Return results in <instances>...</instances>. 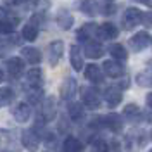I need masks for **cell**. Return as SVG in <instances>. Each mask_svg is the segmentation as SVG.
Wrapping results in <instances>:
<instances>
[{
	"label": "cell",
	"mask_w": 152,
	"mask_h": 152,
	"mask_svg": "<svg viewBox=\"0 0 152 152\" xmlns=\"http://www.w3.org/2000/svg\"><path fill=\"white\" fill-rule=\"evenodd\" d=\"M143 143H145V133L143 132H130L124 138V147H126V152H135L137 149H140Z\"/></svg>",
	"instance_id": "obj_1"
},
{
	"label": "cell",
	"mask_w": 152,
	"mask_h": 152,
	"mask_svg": "<svg viewBox=\"0 0 152 152\" xmlns=\"http://www.w3.org/2000/svg\"><path fill=\"white\" fill-rule=\"evenodd\" d=\"M81 105L86 109H99L100 107V95L94 88H83L81 90Z\"/></svg>",
	"instance_id": "obj_2"
},
{
	"label": "cell",
	"mask_w": 152,
	"mask_h": 152,
	"mask_svg": "<svg viewBox=\"0 0 152 152\" xmlns=\"http://www.w3.org/2000/svg\"><path fill=\"white\" fill-rule=\"evenodd\" d=\"M142 21V10H138L137 7H128L123 14V26L126 29H133L137 24H140Z\"/></svg>",
	"instance_id": "obj_3"
},
{
	"label": "cell",
	"mask_w": 152,
	"mask_h": 152,
	"mask_svg": "<svg viewBox=\"0 0 152 152\" xmlns=\"http://www.w3.org/2000/svg\"><path fill=\"white\" fill-rule=\"evenodd\" d=\"M21 143H23V147L29 152H35L38 151V147H40V137L37 135L35 130H24L23 135H21Z\"/></svg>",
	"instance_id": "obj_4"
},
{
	"label": "cell",
	"mask_w": 152,
	"mask_h": 152,
	"mask_svg": "<svg viewBox=\"0 0 152 152\" xmlns=\"http://www.w3.org/2000/svg\"><path fill=\"white\" fill-rule=\"evenodd\" d=\"M62 52H64V42H61V40L52 42L47 48L48 64H50V66H56L57 62L61 61V57H62Z\"/></svg>",
	"instance_id": "obj_5"
},
{
	"label": "cell",
	"mask_w": 152,
	"mask_h": 152,
	"mask_svg": "<svg viewBox=\"0 0 152 152\" xmlns=\"http://www.w3.org/2000/svg\"><path fill=\"white\" fill-rule=\"evenodd\" d=\"M78 90V83H76L75 78H66L61 85V99H64L66 102H73Z\"/></svg>",
	"instance_id": "obj_6"
},
{
	"label": "cell",
	"mask_w": 152,
	"mask_h": 152,
	"mask_svg": "<svg viewBox=\"0 0 152 152\" xmlns=\"http://www.w3.org/2000/svg\"><path fill=\"white\" fill-rule=\"evenodd\" d=\"M42 114L45 118V123L47 121H54V118L57 116V99L54 95H48L47 99L43 100V104H42Z\"/></svg>",
	"instance_id": "obj_7"
},
{
	"label": "cell",
	"mask_w": 152,
	"mask_h": 152,
	"mask_svg": "<svg viewBox=\"0 0 152 152\" xmlns=\"http://www.w3.org/2000/svg\"><path fill=\"white\" fill-rule=\"evenodd\" d=\"M149 43H151V37H149L147 31H138V33H135V35L130 38V47H132V50H135V52L143 50Z\"/></svg>",
	"instance_id": "obj_8"
},
{
	"label": "cell",
	"mask_w": 152,
	"mask_h": 152,
	"mask_svg": "<svg viewBox=\"0 0 152 152\" xmlns=\"http://www.w3.org/2000/svg\"><path fill=\"white\" fill-rule=\"evenodd\" d=\"M118 35H119V29L113 23H104V24L97 26V37L102 38V40H113Z\"/></svg>",
	"instance_id": "obj_9"
},
{
	"label": "cell",
	"mask_w": 152,
	"mask_h": 152,
	"mask_svg": "<svg viewBox=\"0 0 152 152\" xmlns=\"http://www.w3.org/2000/svg\"><path fill=\"white\" fill-rule=\"evenodd\" d=\"M12 116L16 118L18 123H26L31 116V107L26 102H19L16 107H12Z\"/></svg>",
	"instance_id": "obj_10"
},
{
	"label": "cell",
	"mask_w": 152,
	"mask_h": 152,
	"mask_svg": "<svg viewBox=\"0 0 152 152\" xmlns=\"http://www.w3.org/2000/svg\"><path fill=\"white\" fill-rule=\"evenodd\" d=\"M102 67H104V73L109 78H121V76L124 75V67L119 64V62H116V61H105L104 64H102Z\"/></svg>",
	"instance_id": "obj_11"
},
{
	"label": "cell",
	"mask_w": 152,
	"mask_h": 152,
	"mask_svg": "<svg viewBox=\"0 0 152 152\" xmlns=\"http://www.w3.org/2000/svg\"><path fill=\"white\" fill-rule=\"evenodd\" d=\"M104 126L105 128H109L113 133H119L123 130V119H121V116L116 113H111L107 114L104 118Z\"/></svg>",
	"instance_id": "obj_12"
},
{
	"label": "cell",
	"mask_w": 152,
	"mask_h": 152,
	"mask_svg": "<svg viewBox=\"0 0 152 152\" xmlns=\"http://www.w3.org/2000/svg\"><path fill=\"white\" fill-rule=\"evenodd\" d=\"M78 7H80V10L83 14L90 16V18H95V16L100 14V7H99V2L97 0H80Z\"/></svg>",
	"instance_id": "obj_13"
},
{
	"label": "cell",
	"mask_w": 152,
	"mask_h": 152,
	"mask_svg": "<svg viewBox=\"0 0 152 152\" xmlns=\"http://www.w3.org/2000/svg\"><path fill=\"white\" fill-rule=\"evenodd\" d=\"M83 52H85V56L90 57V59H99V57H102V54H104L102 45H100L99 42H95V40H88V42H85V45H83Z\"/></svg>",
	"instance_id": "obj_14"
},
{
	"label": "cell",
	"mask_w": 152,
	"mask_h": 152,
	"mask_svg": "<svg viewBox=\"0 0 152 152\" xmlns=\"http://www.w3.org/2000/svg\"><path fill=\"white\" fill-rule=\"evenodd\" d=\"M38 31H40V24H38V19L33 18L28 24H24L23 28V38L28 40V42H33L38 38Z\"/></svg>",
	"instance_id": "obj_15"
},
{
	"label": "cell",
	"mask_w": 152,
	"mask_h": 152,
	"mask_svg": "<svg viewBox=\"0 0 152 152\" xmlns=\"http://www.w3.org/2000/svg\"><path fill=\"white\" fill-rule=\"evenodd\" d=\"M7 71L12 78H19L24 73V61L19 57H10L7 61Z\"/></svg>",
	"instance_id": "obj_16"
},
{
	"label": "cell",
	"mask_w": 152,
	"mask_h": 152,
	"mask_svg": "<svg viewBox=\"0 0 152 152\" xmlns=\"http://www.w3.org/2000/svg\"><path fill=\"white\" fill-rule=\"evenodd\" d=\"M104 99L105 102L114 107V105H118L121 100H123V94H121V88L119 86H109L107 90L104 92Z\"/></svg>",
	"instance_id": "obj_17"
},
{
	"label": "cell",
	"mask_w": 152,
	"mask_h": 152,
	"mask_svg": "<svg viewBox=\"0 0 152 152\" xmlns=\"http://www.w3.org/2000/svg\"><path fill=\"white\" fill-rule=\"evenodd\" d=\"M69 61H71V66L75 71H81L83 69V52L78 45H73L71 47V52H69Z\"/></svg>",
	"instance_id": "obj_18"
},
{
	"label": "cell",
	"mask_w": 152,
	"mask_h": 152,
	"mask_svg": "<svg viewBox=\"0 0 152 152\" xmlns=\"http://www.w3.org/2000/svg\"><path fill=\"white\" fill-rule=\"evenodd\" d=\"M85 78L92 83H102L104 81V73L100 71V67L97 64H88L85 69Z\"/></svg>",
	"instance_id": "obj_19"
},
{
	"label": "cell",
	"mask_w": 152,
	"mask_h": 152,
	"mask_svg": "<svg viewBox=\"0 0 152 152\" xmlns=\"http://www.w3.org/2000/svg\"><path fill=\"white\" fill-rule=\"evenodd\" d=\"M21 56L23 59L29 62V64H40V61H42V54H40V50L35 47H24L21 50Z\"/></svg>",
	"instance_id": "obj_20"
},
{
	"label": "cell",
	"mask_w": 152,
	"mask_h": 152,
	"mask_svg": "<svg viewBox=\"0 0 152 152\" xmlns=\"http://www.w3.org/2000/svg\"><path fill=\"white\" fill-rule=\"evenodd\" d=\"M73 23H75V19H73V14L69 12L67 9H62L57 12V24L61 26L62 29H69L73 26Z\"/></svg>",
	"instance_id": "obj_21"
},
{
	"label": "cell",
	"mask_w": 152,
	"mask_h": 152,
	"mask_svg": "<svg viewBox=\"0 0 152 152\" xmlns=\"http://www.w3.org/2000/svg\"><path fill=\"white\" fill-rule=\"evenodd\" d=\"M67 114H69V118L73 119V121H81L83 119V116H85V107L80 104V102H69L67 104Z\"/></svg>",
	"instance_id": "obj_22"
},
{
	"label": "cell",
	"mask_w": 152,
	"mask_h": 152,
	"mask_svg": "<svg viewBox=\"0 0 152 152\" xmlns=\"http://www.w3.org/2000/svg\"><path fill=\"white\" fill-rule=\"evenodd\" d=\"M26 80H28V86H33V88H42V80H43L42 69H40V67H33L31 71H28Z\"/></svg>",
	"instance_id": "obj_23"
},
{
	"label": "cell",
	"mask_w": 152,
	"mask_h": 152,
	"mask_svg": "<svg viewBox=\"0 0 152 152\" xmlns=\"http://www.w3.org/2000/svg\"><path fill=\"white\" fill-rule=\"evenodd\" d=\"M124 118L128 119V121H132V123H137L140 118H142V111H140V107L137 104H128L126 107H124Z\"/></svg>",
	"instance_id": "obj_24"
},
{
	"label": "cell",
	"mask_w": 152,
	"mask_h": 152,
	"mask_svg": "<svg viewBox=\"0 0 152 152\" xmlns=\"http://www.w3.org/2000/svg\"><path fill=\"white\" fill-rule=\"evenodd\" d=\"M109 52H111V56H113V61H126L128 59V52H126V48L121 45V43H114L109 47Z\"/></svg>",
	"instance_id": "obj_25"
},
{
	"label": "cell",
	"mask_w": 152,
	"mask_h": 152,
	"mask_svg": "<svg viewBox=\"0 0 152 152\" xmlns=\"http://www.w3.org/2000/svg\"><path fill=\"white\" fill-rule=\"evenodd\" d=\"M83 151V143L75 137H67L64 140V152H81Z\"/></svg>",
	"instance_id": "obj_26"
},
{
	"label": "cell",
	"mask_w": 152,
	"mask_h": 152,
	"mask_svg": "<svg viewBox=\"0 0 152 152\" xmlns=\"http://www.w3.org/2000/svg\"><path fill=\"white\" fill-rule=\"evenodd\" d=\"M137 81L140 86H152V71L151 69H145L142 73L137 75Z\"/></svg>",
	"instance_id": "obj_27"
},
{
	"label": "cell",
	"mask_w": 152,
	"mask_h": 152,
	"mask_svg": "<svg viewBox=\"0 0 152 152\" xmlns=\"http://www.w3.org/2000/svg\"><path fill=\"white\" fill-rule=\"evenodd\" d=\"M14 100V92L10 88H0V105H7Z\"/></svg>",
	"instance_id": "obj_28"
},
{
	"label": "cell",
	"mask_w": 152,
	"mask_h": 152,
	"mask_svg": "<svg viewBox=\"0 0 152 152\" xmlns=\"http://www.w3.org/2000/svg\"><path fill=\"white\" fill-rule=\"evenodd\" d=\"M92 149H94V152H109V145L104 138H95L92 142Z\"/></svg>",
	"instance_id": "obj_29"
},
{
	"label": "cell",
	"mask_w": 152,
	"mask_h": 152,
	"mask_svg": "<svg viewBox=\"0 0 152 152\" xmlns=\"http://www.w3.org/2000/svg\"><path fill=\"white\" fill-rule=\"evenodd\" d=\"M14 31V24L9 21H0V35H9Z\"/></svg>",
	"instance_id": "obj_30"
},
{
	"label": "cell",
	"mask_w": 152,
	"mask_h": 152,
	"mask_svg": "<svg viewBox=\"0 0 152 152\" xmlns=\"http://www.w3.org/2000/svg\"><path fill=\"white\" fill-rule=\"evenodd\" d=\"M142 23L147 26V28H152V10H151V12L142 14Z\"/></svg>",
	"instance_id": "obj_31"
},
{
	"label": "cell",
	"mask_w": 152,
	"mask_h": 152,
	"mask_svg": "<svg viewBox=\"0 0 152 152\" xmlns=\"http://www.w3.org/2000/svg\"><path fill=\"white\" fill-rule=\"evenodd\" d=\"M102 12H104V14H113V12H114V7H113V5H107V7L102 10Z\"/></svg>",
	"instance_id": "obj_32"
},
{
	"label": "cell",
	"mask_w": 152,
	"mask_h": 152,
	"mask_svg": "<svg viewBox=\"0 0 152 152\" xmlns=\"http://www.w3.org/2000/svg\"><path fill=\"white\" fill-rule=\"evenodd\" d=\"M145 100H147V105H149V107L152 109V94L147 95V99H145Z\"/></svg>",
	"instance_id": "obj_33"
},
{
	"label": "cell",
	"mask_w": 152,
	"mask_h": 152,
	"mask_svg": "<svg viewBox=\"0 0 152 152\" xmlns=\"http://www.w3.org/2000/svg\"><path fill=\"white\" fill-rule=\"evenodd\" d=\"M23 2H26V5H37L38 0H23Z\"/></svg>",
	"instance_id": "obj_34"
},
{
	"label": "cell",
	"mask_w": 152,
	"mask_h": 152,
	"mask_svg": "<svg viewBox=\"0 0 152 152\" xmlns=\"http://www.w3.org/2000/svg\"><path fill=\"white\" fill-rule=\"evenodd\" d=\"M142 4H145L147 7H151L152 9V0H142Z\"/></svg>",
	"instance_id": "obj_35"
},
{
	"label": "cell",
	"mask_w": 152,
	"mask_h": 152,
	"mask_svg": "<svg viewBox=\"0 0 152 152\" xmlns=\"http://www.w3.org/2000/svg\"><path fill=\"white\" fill-rule=\"evenodd\" d=\"M2 81H4V71L0 69V83H2Z\"/></svg>",
	"instance_id": "obj_36"
},
{
	"label": "cell",
	"mask_w": 152,
	"mask_h": 152,
	"mask_svg": "<svg viewBox=\"0 0 152 152\" xmlns=\"http://www.w3.org/2000/svg\"><path fill=\"white\" fill-rule=\"evenodd\" d=\"M10 4H21V2H23V0H9Z\"/></svg>",
	"instance_id": "obj_37"
},
{
	"label": "cell",
	"mask_w": 152,
	"mask_h": 152,
	"mask_svg": "<svg viewBox=\"0 0 152 152\" xmlns=\"http://www.w3.org/2000/svg\"><path fill=\"white\" fill-rule=\"evenodd\" d=\"M133 2H140V4H142V0H133Z\"/></svg>",
	"instance_id": "obj_38"
},
{
	"label": "cell",
	"mask_w": 152,
	"mask_h": 152,
	"mask_svg": "<svg viewBox=\"0 0 152 152\" xmlns=\"http://www.w3.org/2000/svg\"><path fill=\"white\" fill-rule=\"evenodd\" d=\"M105 2H109V4H111V2H114V0H105Z\"/></svg>",
	"instance_id": "obj_39"
},
{
	"label": "cell",
	"mask_w": 152,
	"mask_h": 152,
	"mask_svg": "<svg viewBox=\"0 0 152 152\" xmlns=\"http://www.w3.org/2000/svg\"><path fill=\"white\" fill-rule=\"evenodd\" d=\"M151 138H152V133H151Z\"/></svg>",
	"instance_id": "obj_40"
},
{
	"label": "cell",
	"mask_w": 152,
	"mask_h": 152,
	"mask_svg": "<svg viewBox=\"0 0 152 152\" xmlns=\"http://www.w3.org/2000/svg\"><path fill=\"white\" fill-rule=\"evenodd\" d=\"M149 152H152V151H149Z\"/></svg>",
	"instance_id": "obj_41"
},
{
	"label": "cell",
	"mask_w": 152,
	"mask_h": 152,
	"mask_svg": "<svg viewBox=\"0 0 152 152\" xmlns=\"http://www.w3.org/2000/svg\"><path fill=\"white\" fill-rule=\"evenodd\" d=\"M151 40H152V38H151Z\"/></svg>",
	"instance_id": "obj_42"
}]
</instances>
